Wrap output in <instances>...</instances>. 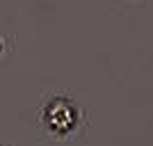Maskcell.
<instances>
[{
    "mask_svg": "<svg viewBox=\"0 0 153 146\" xmlns=\"http://www.w3.org/2000/svg\"><path fill=\"white\" fill-rule=\"evenodd\" d=\"M2 53H5V39L0 37V55H2Z\"/></svg>",
    "mask_w": 153,
    "mask_h": 146,
    "instance_id": "7a4b0ae2",
    "label": "cell"
},
{
    "mask_svg": "<svg viewBox=\"0 0 153 146\" xmlns=\"http://www.w3.org/2000/svg\"><path fill=\"white\" fill-rule=\"evenodd\" d=\"M39 123L55 139H71L82 130L85 112L69 94H53L39 110Z\"/></svg>",
    "mask_w": 153,
    "mask_h": 146,
    "instance_id": "6da1fadb",
    "label": "cell"
}]
</instances>
